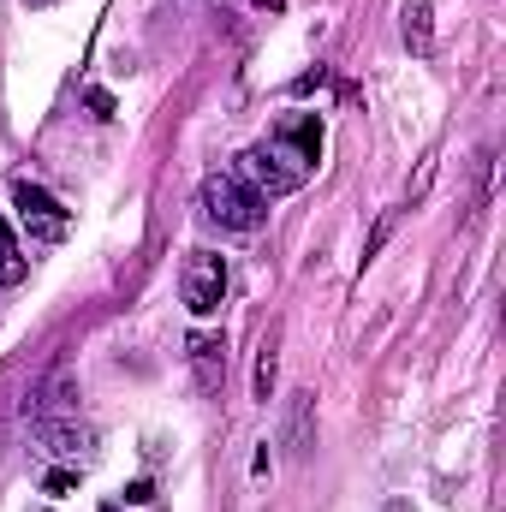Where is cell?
<instances>
[{
    "label": "cell",
    "instance_id": "8fae6325",
    "mask_svg": "<svg viewBox=\"0 0 506 512\" xmlns=\"http://www.w3.org/2000/svg\"><path fill=\"white\" fill-rule=\"evenodd\" d=\"M268 393H274V334L262 340V358H256V399L268 405Z\"/></svg>",
    "mask_w": 506,
    "mask_h": 512
},
{
    "label": "cell",
    "instance_id": "5b68a950",
    "mask_svg": "<svg viewBox=\"0 0 506 512\" xmlns=\"http://www.w3.org/2000/svg\"><path fill=\"white\" fill-rule=\"evenodd\" d=\"M191 376L203 393H221V382H227V340L221 334H191Z\"/></svg>",
    "mask_w": 506,
    "mask_h": 512
},
{
    "label": "cell",
    "instance_id": "8992f818",
    "mask_svg": "<svg viewBox=\"0 0 506 512\" xmlns=\"http://www.w3.org/2000/svg\"><path fill=\"white\" fill-rule=\"evenodd\" d=\"M36 441H42L48 453H60V459H78V453H90V447H96V429H90V423H78V417H66V423L42 417V423H36Z\"/></svg>",
    "mask_w": 506,
    "mask_h": 512
},
{
    "label": "cell",
    "instance_id": "277c9868",
    "mask_svg": "<svg viewBox=\"0 0 506 512\" xmlns=\"http://www.w3.org/2000/svg\"><path fill=\"white\" fill-rule=\"evenodd\" d=\"M12 209L24 215V227H30V239H42V245H54V239H66V209L42 191V185H12Z\"/></svg>",
    "mask_w": 506,
    "mask_h": 512
},
{
    "label": "cell",
    "instance_id": "ba28073f",
    "mask_svg": "<svg viewBox=\"0 0 506 512\" xmlns=\"http://www.w3.org/2000/svg\"><path fill=\"white\" fill-rule=\"evenodd\" d=\"M286 453L304 459L310 453V393H292V423H286Z\"/></svg>",
    "mask_w": 506,
    "mask_h": 512
},
{
    "label": "cell",
    "instance_id": "4fadbf2b",
    "mask_svg": "<svg viewBox=\"0 0 506 512\" xmlns=\"http://www.w3.org/2000/svg\"><path fill=\"white\" fill-rule=\"evenodd\" d=\"M72 483H78V477H72V471H54V477H48V495H66V489H72Z\"/></svg>",
    "mask_w": 506,
    "mask_h": 512
},
{
    "label": "cell",
    "instance_id": "7a4b0ae2",
    "mask_svg": "<svg viewBox=\"0 0 506 512\" xmlns=\"http://www.w3.org/2000/svg\"><path fill=\"white\" fill-rule=\"evenodd\" d=\"M245 173H251L268 197H286V191H298V185H304V173H310V167H304L298 155H286L280 143H256V149H245Z\"/></svg>",
    "mask_w": 506,
    "mask_h": 512
},
{
    "label": "cell",
    "instance_id": "30bf717a",
    "mask_svg": "<svg viewBox=\"0 0 506 512\" xmlns=\"http://www.w3.org/2000/svg\"><path fill=\"white\" fill-rule=\"evenodd\" d=\"M30 274V262H24V251H18V239L6 233V221H0V286H18Z\"/></svg>",
    "mask_w": 506,
    "mask_h": 512
},
{
    "label": "cell",
    "instance_id": "7c38bea8",
    "mask_svg": "<svg viewBox=\"0 0 506 512\" xmlns=\"http://www.w3.org/2000/svg\"><path fill=\"white\" fill-rule=\"evenodd\" d=\"M387 233H393V215H381V221H376V233H370V251H364V262H370V256L381 251V239H387Z\"/></svg>",
    "mask_w": 506,
    "mask_h": 512
},
{
    "label": "cell",
    "instance_id": "9c48e42d",
    "mask_svg": "<svg viewBox=\"0 0 506 512\" xmlns=\"http://www.w3.org/2000/svg\"><path fill=\"white\" fill-rule=\"evenodd\" d=\"M274 143H298V161L310 167V161H316V149H322V131H316V120H304V114H298V120H286V126H280Z\"/></svg>",
    "mask_w": 506,
    "mask_h": 512
},
{
    "label": "cell",
    "instance_id": "6da1fadb",
    "mask_svg": "<svg viewBox=\"0 0 506 512\" xmlns=\"http://www.w3.org/2000/svg\"><path fill=\"white\" fill-rule=\"evenodd\" d=\"M203 215L221 221L227 233H256L262 215H268V203H262V191H251L239 173H209L203 179Z\"/></svg>",
    "mask_w": 506,
    "mask_h": 512
},
{
    "label": "cell",
    "instance_id": "5bb4252c",
    "mask_svg": "<svg viewBox=\"0 0 506 512\" xmlns=\"http://www.w3.org/2000/svg\"><path fill=\"white\" fill-rule=\"evenodd\" d=\"M30 6H42V0H30Z\"/></svg>",
    "mask_w": 506,
    "mask_h": 512
},
{
    "label": "cell",
    "instance_id": "3957f363",
    "mask_svg": "<svg viewBox=\"0 0 506 512\" xmlns=\"http://www.w3.org/2000/svg\"><path fill=\"white\" fill-rule=\"evenodd\" d=\"M221 298H227V262L215 251H191L185 256V304L197 316H215Z\"/></svg>",
    "mask_w": 506,
    "mask_h": 512
},
{
    "label": "cell",
    "instance_id": "52a82bcc",
    "mask_svg": "<svg viewBox=\"0 0 506 512\" xmlns=\"http://www.w3.org/2000/svg\"><path fill=\"white\" fill-rule=\"evenodd\" d=\"M405 48L423 60V54H435V6L429 0H405Z\"/></svg>",
    "mask_w": 506,
    "mask_h": 512
}]
</instances>
